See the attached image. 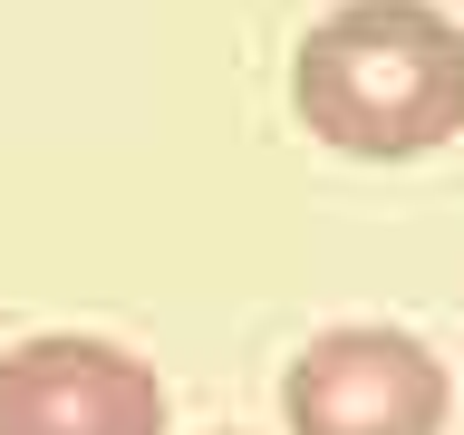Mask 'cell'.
<instances>
[{
  "mask_svg": "<svg viewBox=\"0 0 464 435\" xmlns=\"http://www.w3.org/2000/svg\"><path fill=\"white\" fill-rule=\"evenodd\" d=\"M290 116L358 165L464 136V29L435 0H339L290 49Z\"/></svg>",
  "mask_w": 464,
  "mask_h": 435,
  "instance_id": "cell-1",
  "label": "cell"
},
{
  "mask_svg": "<svg viewBox=\"0 0 464 435\" xmlns=\"http://www.w3.org/2000/svg\"><path fill=\"white\" fill-rule=\"evenodd\" d=\"M455 377L416 329L339 319L281 368V426L290 435H445Z\"/></svg>",
  "mask_w": 464,
  "mask_h": 435,
  "instance_id": "cell-2",
  "label": "cell"
},
{
  "mask_svg": "<svg viewBox=\"0 0 464 435\" xmlns=\"http://www.w3.org/2000/svg\"><path fill=\"white\" fill-rule=\"evenodd\" d=\"M165 377L126 339L39 329L0 348V435H165Z\"/></svg>",
  "mask_w": 464,
  "mask_h": 435,
  "instance_id": "cell-3",
  "label": "cell"
}]
</instances>
